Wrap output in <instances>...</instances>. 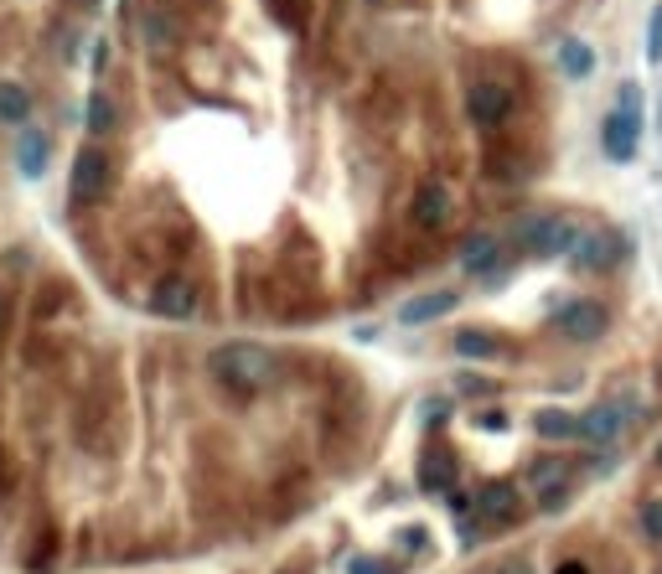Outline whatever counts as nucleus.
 <instances>
[{"mask_svg":"<svg viewBox=\"0 0 662 574\" xmlns=\"http://www.w3.org/2000/svg\"><path fill=\"white\" fill-rule=\"evenodd\" d=\"M213 378L223 388H233V394H259V388H269L280 378L275 368V352L259 347V342H228L213 352Z\"/></svg>","mask_w":662,"mask_h":574,"instance_id":"1","label":"nucleus"},{"mask_svg":"<svg viewBox=\"0 0 662 574\" xmlns=\"http://www.w3.org/2000/svg\"><path fill=\"white\" fill-rule=\"evenodd\" d=\"M642 414H647L642 399H600L580 414V440L585 445H616Z\"/></svg>","mask_w":662,"mask_h":574,"instance_id":"2","label":"nucleus"},{"mask_svg":"<svg viewBox=\"0 0 662 574\" xmlns=\"http://www.w3.org/2000/svg\"><path fill=\"white\" fill-rule=\"evenodd\" d=\"M518 244H523V254H533V259H559V254H575L580 228L569 223V218H533V223L518 228Z\"/></svg>","mask_w":662,"mask_h":574,"instance_id":"3","label":"nucleus"},{"mask_svg":"<svg viewBox=\"0 0 662 574\" xmlns=\"http://www.w3.org/2000/svg\"><path fill=\"white\" fill-rule=\"evenodd\" d=\"M114 187V166H109V156L104 150H78V161H73V197L78 202H99L104 192Z\"/></svg>","mask_w":662,"mask_h":574,"instance_id":"4","label":"nucleus"},{"mask_svg":"<svg viewBox=\"0 0 662 574\" xmlns=\"http://www.w3.org/2000/svg\"><path fill=\"white\" fill-rule=\"evenodd\" d=\"M637 140H642V114H626V109H611L600 119V145H606V156L616 166H626L637 156Z\"/></svg>","mask_w":662,"mask_h":574,"instance_id":"5","label":"nucleus"},{"mask_svg":"<svg viewBox=\"0 0 662 574\" xmlns=\"http://www.w3.org/2000/svg\"><path fill=\"white\" fill-rule=\"evenodd\" d=\"M466 114H471L476 130H497V125H507V114H513V94H507L502 83H471Z\"/></svg>","mask_w":662,"mask_h":574,"instance_id":"6","label":"nucleus"},{"mask_svg":"<svg viewBox=\"0 0 662 574\" xmlns=\"http://www.w3.org/2000/svg\"><path fill=\"white\" fill-rule=\"evenodd\" d=\"M554 326L569 342H595L600 331H606V306H600V300H569V306L554 311Z\"/></svg>","mask_w":662,"mask_h":574,"instance_id":"7","label":"nucleus"},{"mask_svg":"<svg viewBox=\"0 0 662 574\" xmlns=\"http://www.w3.org/2000/svg\"><path fill=\"white\" fill-rule=\"evenodd\" d=\"M621 259V238L611 228H580V244L575 254H569V264L585 269V275H595V269H611Z\"/></svg>","mask_w":662,"mask_h":574,"instance_id":"8","label":"nucleus"},{"mask_svg":"<svg viewBox=\"0 0 662 574\" xmlns=\"http://www.w3.org/2000/svg\"><path fill=\"white\" fill-rule=\"evenodd\" d=\"M150 311H156L161 321H192L197 316V285H187V280L156 285V295H150Z\"/></svg>","mask_w":662,"mask_h":574,"instance_id":"9","label":"nucleus"},{"mask_svg":"<svg viewBox=\"0 0 662 574\" xmlns=\"http://www.w3.org/2000/svg\"><path fill=\"white\" fill-rule=\"evenodd\" d=\"M518 507H523V497H518L513 481H487V487L476 492V512H481V518H492V523H513Z\"/></svg>","mask_w":662,"mask_h":574,"instance_id":"10","label":"nucleus"},{"mask_svg":"<svg viewBox=\"0 0 662 574\" xmlns=\"http://www.w3.org/2000/svg\"><path fill=\"white\" fill-rule=\"evenodd\" d=\"M419 487L425 492H450L456 487V456H450L445 445H430L425 456H419Z\"/></svg>","mask_w":662,"mask_h":574,"instance_id":"11","label":"nucleus"},{"mask_svg":"<svg viewBox=\"0 0 662 574\" xmlns=\"http://www.w3.org/2000/svg\"><path fill=\"white\" fill-rule=\"evenodd\" d=\"M497 264H502V238L497 233H471L461 244V269H471V275H492Z\"/></svg>","mask_w":662,"mask_h":574,"instance_id":"12","label":"nucleus"},{"mask_svg":"<svg viewBox=\"0 0 662 574\" xmlns=\"http://www.w3.org/2000/svg\"><path fill=\"white\" fill-rule=\"evenodd\" d=\"M409 218H414V228H440V223L450 218V192L440 187V181L419 187V192H414V207H409Z\"/></svg>","mask_w":662,"mask_h":574,"instance_id":"13","label":"nucleus"},{"mask_svg":"<svg viewBox=\"0 0 662 574\" xmlns=\"http://www.w3.org/2000/svg\"><path fill=\"white\" fill-rule=\"evenodd\" d=\"M445 311H456V290H430V295H414L409 306L399 311V321H404V326H430V321H440Z\"/></svg>","mask_w":662,"mask_h":574,"instance_id":"14","label":"nucleus"},{"mask_svg":"<svg viewBox=\"0 0 662 574\" xmlns=\"http://www.w3.org/2000/svg\"><path fill=\"white\" fill-rule=\"evenodd\" d=\"M533 435H544V440H580V414L549 404V409L533 414Z\"/></svg>","mask_w":662,"mask_h":574,"instance_id":"15","label":"nucleus"},{"mask_svg":"<svg viewBox=\"0 0 662 574\" xmlns=\"http://www.w3.org/2000/svg\"><path fill=\"white\" fill-rule=\"evenodd\" d=\"M456 352L466 362H492V357H502V337H492L481 326H466V331H456Z\"/></svg>","mask_w":662,"mask_h":574,"instance_id":"16","label":"nucleus"},{"mask_svg":"<svg viewBox=\"0 0 662 574\" xmlns=\"http://www.w3.org/2000/svg\"><path fill=\"white\" fill-rule=\"evenodd\" d=\"M559 68H564V78H590V73H595V52H590V42L564 37V42H559Z\"/></svg>","mask_w":662,"mask_h":574,"instance_id":"17","label":"nucleus"},{"mask_svg":"<svg viewBox=\"0 0 662 574\" xmlns=\"http://www.w3.org/2000/svg\"><path fill=\"white\" fill-rule=\"evenodd\" d=\"M32 114V94L21 83H0V125H21Z\"/></svg>","mask_w":662,"mask_h":574,"instance_id":"18","label":"nucleus"},{"mask_svg":"<svg viewBox=\"0 0 662 574\" xmlns=\"http://www.w3.org/2000/svg\"><path fill=\"white\" fill-rule=\"evenodd\" d=\"M16 161H21V176H42V166H47V135H26L21 150H16Z\"/></svg>","mask_w":662,"mask_h":574,"instance_id":"19","label":"nucleus"},{"mask_svg":"<svg viewBox=\"0 0 662 574\" xmlns=\"http://www.w3.org/2000/svg\"><path fill=\"white\" fill-rule=\"evenodd\" d=\"M528 481H533V487L544 492V497H549V492H559V481H564V461H533V466H528Z\"/></svg>","mask_w":662,"mask_h":574,"instance_id":"20","label":"nucleus"},{"mask_svg":"<svg viewBox=\"0 0 662 574\" xmlns=\"http://www.w3.org/2000/svg\"><path fill=\"white\" fill-rule=\"evenodd\" d=\"M88 135H109L114 130V104L104 99V94H94V99H88Z\"/></svg>","mask_w":662,"mask_h":574,"instance_id":"21","label":"nucleus"},{"mask_svg":"<svg viewBox=\"0 0 662 574\" xmlns=\"http://www.w3.org/2000/svg\"><path fill=\"white\" fill-rule=\"evenodd\" d=\"M647 63H662V6H652L647 16Z\"/></svg>","mask_w":662,"mask_h":574,"instance_id":"22","label":"nucleus"},{"mask_svg":"<svg viewBox=\"0 0 662 574\" xmlns=\"http://www.w3.org/2000/svg\"><path fill=\"white\" fill-rule=\"evenodd\" d=\"M642 533H647L652 543H662V502H657V497L642 502Z\"/></svg>","mask_w":662,"mask_h":574,"instance_id":"23","label":"nucleus"},{"mask_svg":"<svg viewBox=\"0 0 662 574\" xmlns=\"http://www.w3.org/2000/svg\"><path fill=\"white\" fill-rule=\"evenodd\" d=\"M616 109H626V114H642V94H637V83H621V104Z\"/></svg>","mask_w":662,"mask_h":574,"instance_id":"24","label":"nucleus"},{"mask_svg":"<svg viewBox=\"0 0 662 574\" xmlns=\"http://www.w3.org/2000/svg\"><path fill=\"white\" fill-rule=\"evenodd\" d=\"M476 425L481 430H507V414L502 409H487V414H476Z\"/></svg>","mask_w":662,"mask_h":574,"instance_id":"25","label":"nucleus"},{"mask_svg":"<svg viewBox=\"0 0 662 574\" xmlns=\"http://www.w3.org/2000/svg\"><path fill=\"white\" fill-rule=\"evenodd\" d=\"M399 543H409V549H425V533H419V528H404Z\"/></svg>","mask_w":662,"mask_h":574,"instance_id":"26","label":"nucleus"},{"mask_svg":"<svg viewBox=\"0 0 662 574\" xmlns=\"http://www.w3.org/2000/svg\"><path fill=\"white\" fill-rule=\"evenodd\" d=\"M554 574H590V569H585V564H580V559H564V564H559V569H554Z\"/></svg>","mask_w":662,"mask_h":574,"instance_id":"27","label":"nucleus"},{"mask_svg":"<svg viewBox=\"0 0 662 574\" xmlns=\"http://www.w3.org/2000/svg\"><path fill=\"white\" fill-rule=\"evenodd\" d=\"M352 574H378V569H373L368 559H357V564H352Z\"/></svg>","mask_w":662,"mask_h":574,"instance_id":"28","label":"nucleus"},{"mask_svg":"<svg viewBox=\"0 0 662 574\" xmlns=\"http://www.w3.org/2000/svg\"><path fill=\"white\" fill-rule=\"evenodd\" d=\"M0 321H6V295H0Z\"/></svg>","mask_w":662,"mask_h":574,"instance_id":"29","label":"nucleus"},{"mask_svg":"<svg viewBox=\"0 0 662 574\" xmlns=\"http://www.w3.org/2000/svg\"><path fill=\"white\" fill-rule=\"evenodd\" d=\"M657 461H662V450H657Z\"/></svg>","mask_w":662,"mask_h":574,"instance_id":"30","label":"nucleus"}]
</instances>
